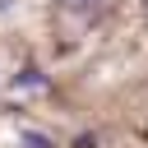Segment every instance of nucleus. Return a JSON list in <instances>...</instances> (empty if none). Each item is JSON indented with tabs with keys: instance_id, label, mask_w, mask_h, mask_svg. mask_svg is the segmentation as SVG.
Here are the masks:
<instances>
[{
	"instance_id": "obj_2",
	"label": "nucleus",
	"mask_w": 148,
	"mask_h": 148,
	"mask_svg": "<svg viewBox=\"0 0 148 148\" xmlns=\"http://www.w3.org/2000/svg\"><path fill=\"white\" fill-rule=\"evenodd\" d=\"M18 143H23V148H56V143H51L46 134H37V130H23V134H18Z\"/></svg>"
},
{
	"instance_id": "obj_3",
	"label": "nucleus",
	"mask_w": 148,
	"mask_h": 148,
	"mask_svg": "<svg viewBox=\"0 0 148 148\" xmlns=\"http://www.w3.org/2000/svg\"><path fill=\"white\" fill-rule=\"evenodd\" d=\"M65 9H74V14H92L97 0H65Z\"/></svg>"
},
{
	"instance_id": "obj_1",
	"label": "nucleus",
	"mask_w": 148,
	"mask_h": 148,
	"mask_svg": "<svg viewBox=\"0 0 148 148\" xmlns=\"http://www.w3.org/2000/svg\"><path fill=\"white\" fill-rule=\"evenodd\" d=\"M14 88H46V74H42V69H32V65H28V69H23V74H14Z\"/></svg>"
}]
</instances>
